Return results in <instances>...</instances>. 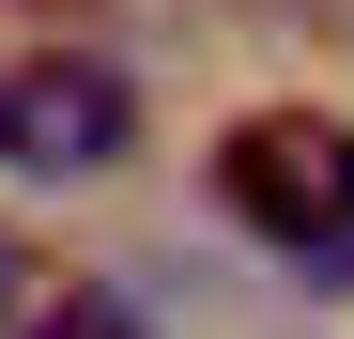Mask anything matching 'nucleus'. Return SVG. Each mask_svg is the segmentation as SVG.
Masks as SVG:
<instances>
[{"mask_svg":"<svg viewBox=\"0 0 354 339\" xmlns=\"http://www.w3.org/2000/svg\"><path fill=\"white\" fill-rule=\"evenodd\" d=\"M16 339H154V324H139L124 293H93V277H77V293H46V309H31Z\"/></svg>","mask_w":354,"mask_h":339,"instance_id":"7ed1b4c3","label":"nucleus"},{"mask_svg":"<svg viewBox=\"0 0 354 339\" xmlns=\"http://www.w3.org/2000/svg\"><path fill=\"white\" fill-rule=\"evenodd\" d=\"M124 139H139V93L93 46H31L0 77V170L16 185H93V170H124Z\"/></svg>","mask_w":354,"mask_h":339,"instance_id":"f03ea898","label":"nucleus"},{"mask_svg":"<svg viewBox=\"0 0 354 339\" xmlns=\"http://www.w3.org/2000/svg\"><path fill=\"white\" fill-rule=\"evenodd\" d=\"M216 201L247 216L262 247H292V262H354V124L339 108H247V124L216 139Z\"/></svg>","mask_w":354,"mask_h":339,"instance_id":"f257e3e1","label":"nucleus"},{"mask_svg":"<svg viewBox=\"0 0 354 339\" xmlns=\"http://www.w3.org/2000/svg\"><path fill=\"white\" fill-rule=\"evenodd\" d=\"M0 324H16V232H0Z\"/></svg>","mask_w":354,"mask_h":339,"instance_id":"20e7f679","label":"nucleus"}]
</instances>
